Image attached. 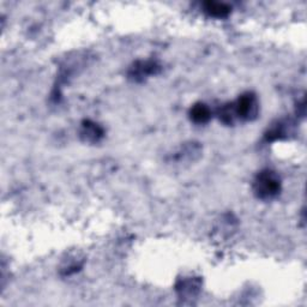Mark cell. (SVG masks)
<instances>
[{
	"mask_svg": "<svg viewBox=\"0 0 307 307\" xmlns=\"http://www.w3.org/2000/svg\"><path fill=\"white\" fill-rule=\"evenodd\" d=\"M281 189L279 177L271 170L260 172L255 180V192L262 199H271Z\"/></svg>",
	"mask_w": 307,
	"mask_h": 307,
	"instance_id": "cell-1",
	"label": "cell"
},
{
	"mask_svg": "<svg viewBox=\"0 0 307 307\" xmlns=\"http://www.w3.org/2000/svg\"><path fill=\"white\" fill-rule=\"evenodd\" d=\"M211 117L210 110L203 104L194 105L191 110V119L197 124H204L209 120Z\"/></svg>",
	"mask_w": 307,
	"mask_h": 307,
	"instance_id": "cell-2",
	"label": "cell"
},
{
	"mask_svg": "<svg viewBox=\"0 0 307 307\" xmlns=\"http://www.w3.org/2000/svg\"><path fill=\"white\" fill-rule=\"evenodd\" d=\"M204 8H206V11L209 13L210 16L217 18L226 17L230 11L229 6L223 4V3H217V2H208L206 3V5H204Z\"/></svg>",
	"mask_w": 307,
	"mask_h": 307,
	"instance_id": "cell-3",
	"label": "cell"
}]
</instances>
